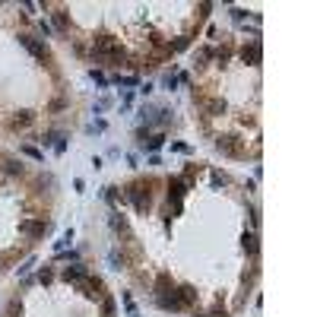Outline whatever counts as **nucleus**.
Instances as JSON below:
<instances>
[{
    "instance_id": "obj_1",
    "label": "nucleus",
    "mask_w": 317,
    "mask_h": 317,
    "mask_svg": "<svg viewBox=\"0 0 317 317\" xmlns=\"http://www.w3.org/2000/svg\"><path fill=\"white\" fill-rule=\"evenodd\" d=\"M156 181H133V184H127L124 187V200L127 203H133V209L137 213H149L153 209V187Z\"/></svg>"
},
{
    "instance_id": "obj_2",
    "label": "nucleus",
    "mask_w": 317,
    "mask_h": 317,
    "mask_svg": "<svg viewBox=\"0 0 317 317\" xmlns=\"http://www.w3.org/2000/svg\"><path fill=\"white\" fill-rule=\"evenodd\" d=\"M260 54H263L260 39H251V41H244V44H241V60H244V64L257 67V64H260Z\"/></svg>"
},
{
    "instance_id": "obj_3",
    "label": "nucleus",
    "mask_w": 317,
    "mask_h": 317,
    "mask_svg": "<svg viewBox=\"0 0 317 317\" xmlns=\"http://www.w3.org/2000/svg\"><path fill=\"white\" fill-rule=\"evenodd\" d=\"M171 295L178 298V305L184 308V311H187V308H197V289H194V285H178Z\"/></svg>"
},
{
    "instance_id": "obj_4",
    "label": "nucleus",
    "mask_w": 317,
    "mask_h": 317,
    "mask_svg": "<svg viewBox=\"0 0 317 317\" xmlns=\"http://www.w3.org/2000/svg\"><path fill=\"white\" fill-rule=\"evenodd\" d=\"M19 41L26 44V48L32 51V54L39 57V60H44V64H51V51H48V44H44V41H39V39H29V35H22Z\"/></svg>"
},
{
    "instance_id": "obj_5",
    "label": "nucleus",
    "mask_w": 317,
    "mask_h": 317,
    "mask_svg": "<svg viewBox=\"0 0 317 317\" xmlns=\"http://www.w3.org/2000/svg\"><path fill=\"white\" fill-rule=\"evenodd\" d=\"M257 232H247V235H244V251H247V257H251V260H257V251H260V244H257Z\"/></svg>"
},
{
    "instance_id": "obj_6",
    "label": "nucleus",
    "mask_w": 317,
    "mask_h": 317,
    "mask_svg": "<svg viewBox=\"0 0 317 317\" xmlns=\"http://www.w3.org/2000/svg\"><path fill=\"white\" fill-rule=\"evenodd\" d=\"M19 232L22 235H41V232H48V222H19Z\"/></svg>"
},
{
    "instance_id": "obj_7",
    "label": "nucleus",
    "mask_w": 317,
    "mask_h": 317,
    "mask_svg": "<svg viewBox=\"0 0 317 317\" xmlns=\"http://www.w3.org/2000/svg\"><path fill=\"white\" fill-rule=\"evenodd\" d=\"M168 289H171V276L168 273H158L156 276V295H165Z\"/></svg>"
},
{
    "instance_id": "obj_8",
    "label": "nucleus",
    "mask_w": 317,
    "mask_h": 317,
    "mask_svg": "<svg viewBox=\"0 0 317 317\" xmlns=\"http://www.w3.org/2000/svg\"><path fill=\"white\" fill-rule=\"evenodd\" d=\"M32 120H35V115H32V111H16V118H13L10 124H13V127H29Z\"/></svg>"
},
{
    "instance_id": "obj_9",
    "label": "nucleus",
    "mask_w": 317,
    "mask_h": 317,
    "mask_svg": "<svg viewBox=\"0 0 317 317\" xmlns=\"http://www.w3.org/2000/svg\"><path fill=\"white\" fill-rule=\"evenodd\" d=\"M64 279H67V282H79V279H86V270H82V267H67Z\"/></svg>"
},
{
    "instance_id": "obj_10",
    "label": "nucleus",
    "mask_w": 317,
    "mask_h": 317,
    "mask_svg": "<svg viewBox=\"0 0 317 317\" xmlns=\"http://www.w3.org/2000/svg\"><path fill=\"white\" fill-rule=\"evenodd\" d=\"M162 143H165V133H156V137H146V140H143V146H146V149H158Z\"/></svg>"
},
{
    "instance_id": "obj_11",
    "label": "nucleus",
    "mask_w": 317,
    "mask_h": 317,
    "mask_svg": "<svg viewBox=\"0 0 317 317\" xmlns=\"http://www.w3.org/2000/svg\"><path fill=\"white\" fill-rule=\"evenodd\" d=\"M115 82H118V86H137V77H120V73H118Z\"/></svg>"
},
{
    "instance_id": "obj_12",
    "label": "nucleus",
    "mask_w": 317,
    "mask_h": 317,
    "mask_svg": "<svg viewBox=\"0 0 317 317\" xmlns=\"http://www.w3.org/2000/svg\"><path fill=\"white\" fill-rule=\"evenodd\" d=\"M203 317H229V311H225V308H213V311H209V314H203Z\"/></svg>"
},
{
    "instance_id": "obj_13",
    "label": "nucleus",
    "mask_w": 317,
    "mask_h": 317,
    "mask_svg": "<svg viewBox=\"0 0 317 317\" xmlns=\"http://www.w3.org/2000/svg\"><path fill=\"white\" fill-rule=\"evenodd\" d=\"M178 86V77L175 73H165V89H175Z\"/></svg>"
},
{
    "instance_id": "obj_14",
    "label": "nucleus",
    "mask_w": 317,
    "mask_h": 317,
    "mask_svg": "<svg viewBox=\"0 0 317 317\" xmlns=\"http://www.w3.org/2000/svg\"><path fill=\"white\" fill-rule=\"evenodd\" d=\"M6 171H10V175H22V165L19 162H6Z\"/></svg>"
},
{
    "instance_id": "obj_15",
    "label": "nucleus",
    "mask_w": 317,
    "mask_h": 317,
    "mask_svg": "<svg viewBox=\"0 0 317 317\" xmlns=\"http://www.w3.org/2000/svg\"><path fill=\"white\" fill-rule=\"evenodd\" d=\"M244 16H247V10H238V6H235V10H232V19H238V22H241Z\"/></svg>"
},
{
    "instance_id": "obj_16",
    "label": "nucleus",
    "mask_w": 317,
    "mask_h": 317,
    "mask_svg": "<svg viewBox=\"0 0 317 317\" xmlns=\"http://www.w3.org/2000/svg\"><path fill=\"white\" fill-rule=\"evenodd\" d=\"M92 79L99 82V86H105V82H108V79H105V73H99V70H92Z\"/></svg>"
},
{
    "instance_id": "obj_17",
    "label": "nucleus",
    "mask_w": 317,
    "mask_h": 317,
    "mask_svg": "<svg viewBox=\"0 0 317 317\" xmlns=\"http://www.w3.org/2000/svg\"><path fill=\"white\" fill-rule=\"evenodd\" d=\"M60 108H67V102H64V99H57V102H51V111H60Z\"/></svg>"
},
{
    "instance_id": "obj_18",
    "label": "nucleus",
    "mask_w": 317,
    "mask_h": 317,
    "mask_svg": "<svg viewBox=\"0 0 317 317\" xmlns=\"http://www.w3.org/2000/svg\"><path fill=\"white\" fill-rule=\"evenodd\" d=\"M39 279H41V282H51V270H48V267H44V270H41V273H39Z\"/></svg>"
}]
</instances>
